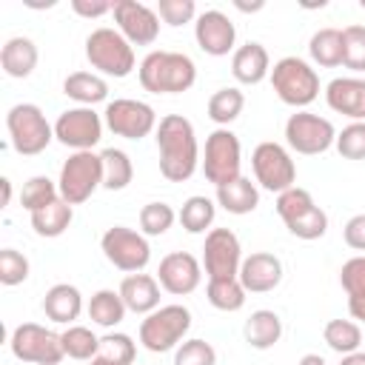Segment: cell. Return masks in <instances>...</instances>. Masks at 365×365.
Instances as JSON below:
<instances>
[{
  "instance_id": "52a82bcc",
  "label": "cell",
  "mask_w": 365,
  "mask_h": 365,
  "mask_svg": "<svg viewBox=\"0 0 365 365\" xmlns=\"http://www.w3.org/2000/svg\"><path fill=\"white\" fill-rule=\"evenodd\" d=\"M103 185V160L94 151H74L68 154V160L60 168V197L68 205H80L86 202L97 188Z\"/></svg>"
},
{
  "instance_id": "7402d4cb",
  "label": "cell",
  "mask_w": 365,
  "mask_h": 365,
  "mask_svg": "<svg viewBox=\"0 0 365 365\" xmlns=\"http://www.w3.org/2000/svg\"><path fill=\"white\" fill-rule=\"evenodd\" d=\"M117 291L125 308L134 314H151L160 308V282L151 274H128Z\"/></svg>"
},
{
  "instance_id": "f1b7e54d",
  "label": "cell",
  "mask_w": 365,
  "mask_h": 365,
  "mask_svg": "<svg viewBox=\"0 0 365 365\" xmlns=\"http://www.w3.org/2000/svg\"><path fill=\"white\" fill-rule=\"evenodd\" d=\"M31 217V228L37 237H46V240H54L60 234H66V228L71 225L74 220V205H68L63 197H57L54 202H48L46 208L29 214Z\"/></svg>"
},
{
  "instance_id": "2e32d148",
  "label": "cell",
  "mask_w": 365,
  "mask_h": 365,
  "mask_svg": "<svg viewBox=\"0 0 365 365\" xmlns=\"http://www.w3.org/2000/svg\"><path fill=\"white\" fill-rule=\"evenodd\" d=\"M111 14H114V23H117V31L131 46H151L160 37V14L145 3L117 0Z\"/></svg>"
},
{
  "instance_id": "4dcf8cb0",
  "label": "cell",
  "mask_w": 365,
  "mask_h": 365,
  "mask_svg": "<svg viewBox=\"0 0 365 365\" xmlns=\"http://www.w3.org/2000/svg\"><path fill=\"white\" fill-rule=\"evenodd\" d=\"M308 54L322 68L342 66V31L339 29H319V31H314L311 43H308Z\"/></svg>"
},
{
  "instance_id": "11a10c76",
  "label": "cell",
  "mask_w": 365,
  "mask_h": 365,
  "mask_svg": "<svg viewBox=\"0 0 365 365\" xmlns=\"http://www.w3.org/2000/svg\"><path fill=\"white\" fill-rule=\"evenodd\" d=\"M88 365H114V362H108V359H103V356H94Z\"/></svg>"
},
{
  "instance_id": "f35d334b",
  "label": "cell",
  "mask_w": 365,
  "mask_h": 365,
  "mask_svg": "<svg viewBox=\"0 0 365 365\" xmlns=\"http://www.w3.org/2000/svg\"><path fill=\"white\" fill-rule=\"evenodd\" d=\"M314 205H317V202H314L311 191H305V188H299V185H291L288 191L277 194V214H279V220H282L285 225L294 222L297 217L308 214Z\"/></svg>"
},
{
  "instance_id": "cb8c5ba5",
  "label": "cell",
  "mask_w": 365,
  "mask_h": 365,
  "mask_svg": "<svg viewBox=\"0 0 365 365\" xmlns=\"http://www.w3.org/2000/svg\"><path fill=\"white\" fill-rule=\"evenodd\" d=\"M37 60H40L37 46L29 37H9L0 48V66L14 80H26L37 68Z\"/></svg>"
},
{
  "instance_id": "f907efd6",
  "label": "cell",
  "mask_w": 365,
  "mask_h": 365,
  "mask_svg": "<svg viewBox=\"0 0 365 365\" xmlns=\"http://www.w3.org/2000/svg\"><path fill=\"white\" fill-rule=\"evenodd\" d=\"M339 365H365V354H362V351H354V354H345Z\"/></svg>"
},
{
  "instance_id": "ffe728a7",
  "label": "cell",
  "mask_w": 365,
  "mask_h": 365,
  "mask_svg": "<svg viewBox=\"0 0 365 365\" xmlns=\"http://www.w3.org/2000/svg\"><path fill=\"white\" fill-rule=\"evenodd\" d=\"M325 103L331 111L365 123V80L362 77H334L325 86Z\"/></svg>"
},
{
  "instance_id": "ac0fdd59",
  "label": "cell",
  "mask_w": 365,
  "mask_h": 365,
  "mask_svg": "<svg viewBox=\"0 0 365 365\" xmlns=\"http://www.w3.org/2000/svg\"><path fill=\"white\" fill-rule=\"evenodd\" d=\"M194 37H197V46H200L205 54H211V57H225L228 51H234L237 29H234V23H231L228 14H222L220 9H208V11L197 14Z\"/></svg>"
},
{
  "instance_id": "d6a6232c",
  "label": "cell",
  "mask_w": 365,
  "mask_h": 365,
  "mask_svg": "<svg viewBox=\"0 0 365 365\" xmlns=\"http://www.w3.org/2000/svg\"><path fill=\"white\" fill-rule=\"evenodd\" d=\"M245 288L240 282V277H225V279H208L205 285V297L208 302L217 308V311H225V314H234L245 305Z\"/></svg>"
},
{
  "instance_id": "f6af8a7d",
  "label": "cell",
  "mask_w": 365,
  "mask_h": 365,
  "mask_svg": "<svg viewBox=\"0 0 365 365\" xmlns=\"http://www.w3.org/2000/svg\"><path fill=\"white\" fill-rule=\"evenodd\" d=\"M334 145L345 160H365V123H348L336 134Z\"/></svg>"
},
{
  "instance_id": "db71d44e",
  "label": "cell",
  "mask_w": 365,
  "mask_h": 365,
  "mask_svg": "<svg viewBox=\"0 0 365 365\" xmlns=\"http://www.w3.org/2000/svg\"><path fill=\"white\" fill-rule=\"evenodd\" d=\"M262 6H265V3H251V6H245V3H237V9H240V11H259Z\"/></svg>"
},
{
  "instance_id": "d590c367",
  "label": "cell",
  "mask_w": 365,
  "mask_h": 365,
  "mask_svg": "<svg viewBox=\"0 0 365 365\" xmlns=\"http://www.w3.org/2000/svg\"><path fill=\"white\" fill-rule=\"evenodd\" d=\"M322 339L328 342L331 351H336V354L345 356V354L359 351V345H362V328L356 322H351V319H331L322 328Z\"/></svg>"
},
{
  "instance_id": "7a4b0ae2",
  "label": "cell",
  "mask_w": 365,
  "mask_h": 365,
  "mask_svg": "<svg viewBox=\"0 0 365 365\" xmlns=\"http://www.w3.org/2000/svg\"><path fill=\"white\" fill-rule=\"evenodd\" d=\"M140 86L151 94H182L197 80V66L182 51H148L137 68Z\"/></svg>"
},
{
  "instance_id": "5bb4252c",
  "label": "cell",
  "mask_w": 365,
  "mask_h": 365,
  "mask_svg": "<svg viewBox=\"0 0 365 365\" xmlns=\"http://www.w3.org/2000/svg\"><path fill=\"white\" fill-rule=\"evenodd\" d=\"M103 117L88 106L66 108L54 123V140L74 151H91L103 140Z\"/></svg>"
},
{
  "instance_id": "8d00e7d4",
  "label": "cell",
  "mask_w": 365,
  "mask_h": 365,
  "mask_svg": "<svg viewBox=\"0 0 365 365\" xmlns=\"http://www.w3.org/2000/svg\"><path fill=\"white\" fill-rule=\"evenodd\" d=\"M60 339H63L66 356H71V359L91 362L97 356V351H100V336H94V331L86 328V325H68L60 334Z\"/></svg>"
},
{
  "instance_id": "5b68a950",
  "label": "cell",
  "mask_w": 365,
  "mask_h": 365,
  "mask_svg": "<svg viewBox=\"0 0 365 365\" xmlns=\"http://www.w3.org/2000/svg\"><path fill=\"white\" fill-rule=\"evenodd\" d=\"M191 331V311L185 305H160L140 322V342L151 354H165L185 342Z\"/></svg>"
},
{
  "instance_id": "277c9868",
  "label": "cell",
  "mask_w": 365,
  "mask_h": 365,
  "mask_svg": "<svg viewBox=\"0 0 365 365\" xmlns=\"http://www.w3.org/2000/svg\"><path fill=\"white\" fill-rule=\"evenodd\" d=\"M86 57L91 68H97L106 77H117V80L128 77L137 66L134 46L117 29H108V26H100L86 37Z\"/></svg>"
},
{
  "instance_id": "9a60e30c",
  "label": "cell",
  "mask_w": 365,
  "mask_h": 365,
  "mask_svg": "<svg viewBox=\"0 0 365 365\" xmlns=\"http://www.w3.org/2000/svg\"><path fill=\"white\" fill-rule=\"evenodd\" d=\"M202 265L208 279H225V277H240L242 265V248L240 240L231 228H211L205 234L202 245Z\"/></svg>"
},
{
  "instance_id": "7c38bea8",
  "label": "cell",
  "mask_w": 365,
  "mask_h": 365,
  "mask_svg": "<svg viewBox=\"0 0 365 365\" xmlns=\"http://www.w3.org/2000/svg\"><path fill=\"white\" fill-rule=\"evenodd\" d=\"M103 123L111 134L125 137V140H143L151 131H157V114L148 103L131 100V97H117L106 106Z\"/></svg>"
},
{
  "instance_id": "b9f144b4",
  "label": "cell",
  "mask_w": 365,
  "mask_h": 365,
  "mask_svg": "<svg viewBox=\"0 0 365 365\" xmlns=\"http://www.w3.org/2000/svg\"><path fill=\"white\" fill-rule=\"evenodd\" d=\"M97 356H103L114 365H131L134 356H137V345L128 334H106V336H100Z\"/></svg>"
},
{
  "instance_id": "d4e9b609",
  "label": "cell",
  "mask_w": 365,
  "mask_h": 365,
  "mask_svg": "<svg viewBox=\"0 0 365 365\" xmlns=\"http://www.w3.org/2000/svg\"><path fill=\"white\" fill-rule=\"evenodd\" d=\"M242 334H245V342H248L251 348L268 351V348H274V345L279 342V336H282V319H279L277 311L259 308V311H254V314L245 319Z\"/></svg>"
},
{
  "instance_id": "7dc6e473",
  "label": "cell",
  "mask_w": 365,
  "mask_h": 365,
  "mask_svg": "<svg viewBox=\"0 0 365 365\" xmlns=\"http://www.w3.org/2000/svg\"><path fill=\"white\" fill-rule=\"evenodd\" d=\"M157 14L165 26H185L197 17V6L194 0H160Z\"/></svg>"
},
{
  "instance_id": "ab89813d",
  "label": "cell",
  "mask_w": 365,
  "mask_h": 365,
  "mask_svg": "<svg viewBox=\"0 0 365 365\" xmlns=\"http://www.w3.org/2000/svg\"><path fill=\"white\" fill-rule=\"evenodd\" d=\"M177 214L168 202H145L140 208V231L145 237H160L174 225Z\"/></svg>"
},
{
  "instance_id": "ba28073f",
  "label": "cell",
  "mask_w": 365,
  "mask_h": 365,
  "mask_svg": "<svg viewBox=\"0 0 365 365\" xmlns=\"http://www.w3.org/2000/svg\"><path fill=\"white\" fill-rule=\"evenodd\" d=\"M9 345H11V354L29 365H60V359L66 356L60 334H54L46 325H37V322L17 325L11 331Z\"/></svg>"
},
{
  "instance_id": "7bdbcfd3",
  "label": "cell",
  "mask_w": 365,
  "mask_h": 365,
  "mask_svg": "<svg viewBox=\"0 0 365 365\" xmlns=\"http://www.w3.org/2000/svg\"><path fill=\"white\" fill-rule=\"evenodd\" d=\"M297 240H319L325 231H328V214L319 208V205H314L308 214H302V217H297L294 222H288L285 225Z\"/></svg>"
},
{
  "instance_id": "681fc988",
  "label": "cell",
  "mask_w": 365,
  "mask_h": 365,
  "mask_svg": "<svg viewBox=\"0 0 365 365\" xmlns=\"http://www.w3.org/2000/svg\"><path fill=\"white\" fill-rule=\"evenodd\" d=\"M71 9H74L80 17H103V14H111L114 3H88V0H71Z\"/></svg>"
},
{
  "instance_id": "ee69618b",
  "label": "cell",
  "mask_w": 365,
  "mask_h": 365,
  "mask_svg": "<svg viewBox=\"0 0 365 365\" xmlns=\"http://www.w3.org/2000/svg\"><path fill=\"white\" fill-rule=\"evenodd\" d=\"M174 365H217V351L205 339H185L174 351Z\"/></svg>"
},
{
  "instance_id": "83f0119b",
  "label": "cell",
  "mask_w": 365,
  "mask_h": 365,
  "mask_svg": "<svg viewBox=\"0 0 365 365\" xmlns=\"http://www.w3.org/2000/svg\"><path fill=\"white\" fill-rule=\"evenodd\" d=\"M63 94L71 97L74 103L91 108L94 103H103L108 97V83L94 71H71L63 80Z\"/></svg>"
},
{
  "instance_id": "c3c4849f",
  "label": "cell",
  "mask_w": 365,
  "mask_h": 365,
  "mask_svg": "<svg viewBox=\"0 0 365 365\" xmlns=\"http://www.w3.org/2000/svg\"><path fill=\"white\" fill-rule=\"evenodd\" d=\"M345 245L354 251H365V214H354L342 228Z\"/></svg>"
},
{
  "instance_id": "60d3db41",
  "label": "cell",
  "mask_w": 365,
  "mask_h": 365,
  "mask_svg": "<svg viewBox=\"0 0 365 365\" xmlns=\"http://www.w3.org/2000/svg\"><path fill=\"white\" fill-rule=\"evenodd\" d=\"M342 66L351 71H365V26L342 29Z\"/></svg>"
},
{
  "instance_id": "6da1fadb",
  "label": "cell",
  "mask_w": 365,
  "mask_h": 365,
  "mask_svg": "<svg viewBox=\"0 0 365 365\" xmlns=\"http://www.w3.org/2000/svg\"><path fill=\"white\" fill-rule=\"evenodd\" d=\"M157 151H160V174L168 182H185L200 165V145L188 117L165 114L157 123Z\"/></svg>"
},
{
  "instance_id": "bcb514c9",
  "label": "cell",
  "mask_w": 365,
  "mask_h": 365,
  "mask_svg": "<svg viewBox=\"0 0 365 365\" xmlns=\"http://www.w3.org/2000/svg\"><path fill=\"white\" fill-rule=\"evenodd\" d=\"M26 279H29V259L14 248H3L0 251V282L11 288Z\"/></svg>"
},
{
  "instance_id": "4fadbf2b",
  "label": "cell",
  "mask_w": 365,
  "mask_h": 365,
  "mask_svg": "<svg viewBox=\"0 0 365 365\" xmlns=\"http://www.w3.org/2000/svg\"><path fill=\"white\" fill-rule=\"evenodd\" d=\"M285 143L297 154H322L336 143V128L328 117L311 114V111H297L285 123Z\"/></svg>"
},
{
  "instance_id": "816d5d0a",
  "label": "cell",
  "mask_w": 365,
  "mask_h": 365,
  "mask_svg": "<svg viewBox=\"0 0 365 365\" xmlns=\"http://www.w3.org/2000/svg\"><path fill=\"white\" fill-rule=\"evenodd\" d=\"M297 365H328V362H325L319 354H305V356H302Z\"/></svg>"
},
{
  "instance_id": "d6986e66",
  "label": "cell",
  "mask_w": 365,
  "mask_h": 365,
  "mask_svg": "<svg viewBox=\"0 0 365 365\" xmlns=\"http://www.w3.org/2000/svg\"><path fill=\"white\" fill-rule=\"evenodd\" d=\"M240 282L248 294H268L282 282V259L268 251H254L251 257H242L240 265Z\"/></svg>"
},
{
  "instance_id": "8992f818",
  "label": "cell",
  "mask_w": 365,
  "mask_h": 365,
  "mask_svg": "<svg viewBox=\"0 0 365 365\" xmlns=\"http://www.w3.org/2000/svg\"><path fill=\"white\" fill-rule=\"evenodd\" d=\"M6 128H9L11 148L23 157H34V154L46 151L48 143L54 140V125H48L46 114L34 103L11 106L6 114Z\"/></svg>"
},
{
  "instance_id": "3957f363",
  "label": "cell",
  "mask_w": 365,
  "mask_h": 365,
  "mask_svg": "<svg viewBox=\"0 0 365 365\" xmlns=\"http://www.w3.org/2000/svg\"><path fill=\"white\" fill-rule=\"evenodd\" d=\"M268 77H271L274 94L285 106H294L299 111L319 97V74L302 57H282V60H277Z\"/></svg>"
},
{
  "instance_id": "f5cc1de1",
  "label": "cell",
  "mask_w": 365,
  "mask_h": 365,
  "mask_svg": "<svg viewBox=\"0 0 365 365\" xmlns=\"http://www.w3.org/2000/svg\"><path fill=\"white\" fill-rule=\"evenodd\" d=\"M0 188H3V205H9V202H11V180L3 177V180H0Z\"/></svg>"
},
{
  "instance_id": "8fae6325",
  "label": "cell",
  "mask_w": 365,
  "mask_h": 365,
  "mask_svg": "<svg viewBox=\"0 0 365 365\" xmlns=\"http://www.w3.org/2000/svg\"><path fill=\"white\" fill-rule=\"evenodd\" d=\"M100 248H103L106 259L125 274H140L151 259V245H148L145 234L125 228V225H111L100 237Z\"/></svg>"
},
{
  "instance_id": "9c48e42d",
  "label": "cell",
  "mask_w": 365,
  "mask_h": 365,
  "mask_svg": "<svg viewBox=\"0 0 365 365\" xmlns=\"http://www.w3.org/2000/svg\"><path fill=\"white\" fill-rule=\"evenodd\" d=\"M240 168H242V145H240V137L231 128L211 131L208 140H205V157H202L205 180L220 188V185L242 177Z\"/></svg>"
},
{
  "instance_id": "e0dca14e",
  "label": "cell",
  "mask_w": 365,
  "mask_h": 365,
  "mask_svg": "<svg viewBox=\"0 0 365 365\" xmlns=\"http://www.w3.org/2000/svg\"><path fill=\"white\" fill-rule=\"evenodd\" d=\"M202 279V265L194 254L188 251H171L160 259V268H157V282L163 291L174 294V297H185L191 291H197Z\"/></svg>"
},
{
  "instance_id": "1f68e13d",
  "label": "cell",
  "mask_w": 365,
  "mask_h": 365,
  "mask_svg": "<svg viewBox=\"0 0 365 365\" xmlns=\"http://www.w3.org/2000/svg\"><path fill=\"white\" fill-rule=\"evenodd\" d=\"M100 160H103V188H108V191L128 188V182L134 180L131 157L123 148H106V151H100Z\"/></svg>"
},
{
  "instance_id": "44dd1931",
  "label": "cell",
  "mask_w": 365,
  "mask_h": 365,
  "mask_svg": "<svg viewBox=\"0 0 365 365\" xmlns=\"http://www.w3.org/2000/svg\"><path fill=\"white\" fill-rule=\"evenodd\" d=\"M231 74L242 86H257L271 74V57L262 43L248 40L245 46L234 48L231 54Z\"/></svg>"
},
{
  "instance_id": "4316f807",
  "label": "cell",
  "mask_w": 365,
  "mask_h": 365,
  "mask_svg": "<svg viewBox=\"0 0 365 365\" xmlns=\"http://www.w3.org/2000/svg\"><path fill=\"white\" fill-rule=\"evenodd\" d=\"M217 205H222L228 214H251L259 205V188L248 177H237L217 188Z\"/></svg>"
},
{
  "instance_id": "e575fe53",
  "label": "cell",
  "mask_w": 365,
  "mask_h": 365,
  "mask_svg": "<svg viewBox=\"0 0 365 365\" xmlns=\"http://www.w3.org/2000/svg\"><path fill=\"white\" fill-rule=\"evenodd\" d=\"M214 217H217V205H214V200H208V197H202V194L188 197V200L182 202L180 214H177L180 225H182L188 234H202L205 228H211Z\"/></svg>"
},
{
  "instance_id": "74e56055",
  "label": "cell",
  "mask_w": 365,
  "mask_h": 365,
  "mask_svg": "<svg viewBox=\"0 0 365 365\" xmlns=\"http://www.w3.org/2000/svg\"><path fill=\"white\" fill-rule=\"evenodd\" d=\"M57 197H60L57 182H54V180H48V177H43V174H37V177H31V180H26V182H23L20 205H23L29 214H34V211L46 208L48 202H54Z\"/></svg>"
},
{
  "instance_id": "30bf717a",
  "label": "cell",
  "mask_w": 365,
  "mask_h": 365,
  "mask_svg": "<svg viewBox=\"0 0 365 365\" xmlns=\"http://www.w3.org/2000/svg\"><path fill=\"white\" fill-rule=\"evenodd\" d=\"M251 168H254L257 182L271 194H282L291 185H297V165H294L288 148L274 140H265L254 148Z\"/></svg>"
},
{
  "instance_id": "603a6c76",
  "label": "cell",
  "mask_w": 365,
  "mask_h": 365,
  "mask_svg": "<svg viewBox=\"0 0 365 365\" xmlns=\"http://www.w3.org/2000/svg\"><path fill=\"white\" fill-rule=\"evenodd\" d=\"M43 311L51 322H60V325H71L80 314H83V294L77 285H68V282H57L46 291L43 297Z\"/></svg>"
},
{
  "instance_id": "836d02e7",
  "label": "cell",
  "mask_w": 365,
  "mask_h": 365,
  "mask_svg": "<svg viewBox=\"0 0 365 365\" xmlns=\"http://www.w3.org/2000/svg\"><path fill=\"white\" fill-rule=\"evenodd\" d=\"M245 108V94L234 86L228 88H217L211 97H208V117L220 125V128H228V123H234Z\"/></svg>"
},
{
  "instance_id": "f546056e",
  "label": "cell",
  "mask_w": 365,
  "mask_h": 365,
  "mask_svg": "<svg viewBox=\"0 0 365 365\" xmlns=\"http://www.w3.org/2000/svg\"><path fill=\"white\" fill-rule=\"evenodd\" d=\"M91 322H97L100 328H114L125 319V302L120 297V291H111V288H100L97 294H91L88 305H86Z\"/></svg>"
},
{
  "instance_id": "484cf974",
  "label": "cell",
  "mask_w": 365,
  "mask_h": 365,
  "mask_svg": "<svg viewBox=\"0 0 365 365\" xmlns=\"http://www.w3.org/2000/svg\"><path fill=\"white\" fill-rule=\"evenodd\" d=\"M339 285L348 294V314L365 322V254L351 257L339 268Z\"/></svg>"
}]
</instances>
